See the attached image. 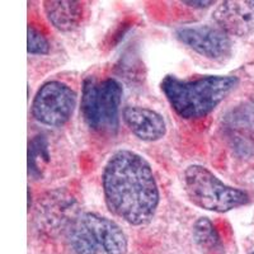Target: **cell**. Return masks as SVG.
<instances>
[{
  "label": "cell",
  "mask_w": 254,
  "mask_h": 254,
  "mask_svg": "<svg viewBox=\"0 0 254 254\" xmlns=\"http://www.w3.org/2000/svg\"><path fill=\"white\" fill-rule=\"evenodd\" d=\"M212 18L229 36H246L254 29V1H222Z\"/></svg>",
  "instance_id": "ba28073f"
},
{
  "label": "cell",
  "mask_w": 254,
  "mask_h": 254,
  "mask_svg": "<svg viewBox=\"0 0 254 254\" xmlns=\"http://www.w3.org/2000/svg\"><path fill=\"white\" fill-rule=\"evenodd\" d=\"M27 51L31 55H47L50 52V44L46 36L36 28L35 26H28V44Z\"/></svg>",
  "instance_id": "5bb4252c"
},
{
  "label": "cell",
  "mask_w": 254,
  "mask_h": 254,
  "mask_svg": "<svg viewBox=\"0 0 254 254\" xmlns=\"http://www.w3.org/2000/svg\"><path fill=\"white\" fill-rule=\"evenodd\" d=\"M50 160L47 141L44 136H37L29 142L28 172L33 178H40Z\"/></svg>",
  "instance_id": "4fadbf2b"
},
{
  "label": "cell",
  "mask_w": 254,
  "mask_h": 254,
  "mask_svg": "<svg viewBox=\"0 0 254 254\" xmlns=\"http://www.w3.org/2000/svg\"><path fill=\"white\" fill-rule=\"evenodd\" d=\"M183 185L190 202L211 212L224 214L249 202L246 190L226 185L203 165H188L183 173Z\"/></svg>",
  "instance_id": "3957f363"
},
{
  "label": "cell",
  "mask_w": 254,
  "mask_h": 254,
  "mask_svg": "<svg viewBox=\"0 0 254 254\" xmlns=\"http://www.w3.org/2000/svg\"><path fill=\"white\" fill-rule=\"evenodd\" d=\"M81 219L94 235L101 251L106 254L127 253L128 240L117 222L95 212H84Z\"/></svg>",
  "instance_id": "9c48e42d"
},
{
  "label": "cell",
  "mask_w": 254,
  "mask_h": 254,
  "mask_svg": "<svg viewBox=\"0 0 254 254\" xmlns=\"http://www.w3.org/2000/svg\"><path fill=\"white\" fill-rule=\"evenodd\" d=\"M177 38L183 45L210 60H222L231 52V38L219 26L196 24L182 27L177 31Z\"/></svg>",
  "instance_id": "8992f818"
},
{
  "label": "cell",
  "mask_w": 254,
  "mask_h": 254,
  "mask_svg": "<svg viewBox=\"0 0 254 254\" xmlns=\"http://www.w3.org/2000/svg\"><path fill=\"white\" fill-rule=\"evenodd\" d=\"M44 10L50 23L61 32H71L83 22L84 6L80 1L70 0H47Z\"/></svg>",
  "instance_id": "30bf717a"
},
{
  "label": "cell",
  "mask_w": 254,
  "mask_h": 254,
  "mask_svg": "<svg viewBox=\"0 0 254 254\" xmlns=\"http://www.w3.org/2000/svg\"><path fill=\"white\" fill-rule=\"evenodd\" d=\"M253 254H254V253H253Z\"/></svg>",
  "instance_id": "e0dca14e"
},
{
  "label": "cell",
  "mask_w": 254,
  "mask_h": 254,
  "mask_svg": "<svg viewBox=\"0 0 254 254\" xmlns=\"http://www.w3.org/2000/svg\"><path fill=\"white\" fill-rule=\"evenodd\" d=\"M66 238L70 248L75 254H98L101 252L98 243L87 224L81 219V215L69 222Z\"/></svg>",
  "instance_id": "8fae6325"
},
{
  "label": "cell",
  "mask_w": 254,
  "mask_h": 254,
  "mask_svg": "<svg viewBox=\"0 0 254 254\" xmlns=\"http://www.w3.org/2000/svg\"><path fill=\"white\" fill-rule=\"evenodd\" d=\"M193 235L197 244L206 253L217 254L222 251L219 234L215 230V226L212 225V222L207 217H201V219L194 222Z\"/></svg>",
  "instance_id": "7c38bea8"
},
{
  "label": "cell",
  "mask_w": 254,
  "mask_h": 254,
  "mask_svg": "<svg viewBox=\"0 0 254 254\" xmlns=\"http://www.w3.org/2000/svg\"><path fill=\"white\" fill-rule=\"evenodd\" d=\"M31 203H32V194H31V190L28 188V210H31Z\"/></svg>",
  "instance_id": "2e32d148"
},
{
  "label": "cell",
  "mask_w": 254,
  "mask_h": 254,
  "mask_svg": "<svg viewBox=\"0 0 254 254\" xmlns=\"http://www.w3.org/2000/svg\"><path fill=\"white\" fill-rule=\"evenodd\" d=\"M182 4L192 8H207V6L214 5L215 1H182Z\"/></svg>",
  "instance_id": "9a60e30c"
},
{
  "label": "cell",
  "mask_w": 254,
  "mask_h": 254,
  "mask_svg": "<svg viewBox=\"0 0 254 254\" xmlns=\"http://www.w3.org/2000/svg\"><path fill=\"white\" fill-rule=\"evenodd\" d=\"M122 120L128 130L141 141H158L167 133V122L164 117L151 108L140 106L125 107L122 111Z\"/></svg>",
  "instance_id": "52a82bcc"
},
{
  "label": "cell",
  "mask_w": 254,
  "mask_h": 254,
  "mask_svg": "<svg viewBox=\"0 0 254 254\" xmlns=\"http://www.w3.org/2000/svg\"><path fill=\"white\" fill-rule=\"evenodd\" d=\"M78 95L67 84L51 80L42 84L32 102V115L45 126L61 127L71 119Z\"/></svg>",
  "instance_id": "5b68a950"
},
{
  "label": "cell",
  "mask_w": 254,
  "mask_h": 254,
  "mask_svg": "<svg viewBox=\"0 0 254 254\" xmlns=\"http://www.w3.org/2000/svg\"><path fill=\"white\" fill-rule=\"evenodd\" d=\"M122 85L116 79L99 81L88 76L83 83L81 116L93 131L115 135L120 127Z\"/></svg>",
  "instance_id": "277c9868"
},
{
  "label": "cell",
  "mask_w": 254,
  "mask_h": 254,
  "mask_svg": "<svg viewBox=\"0 0 254 254\" xmlns=\"http://www.w3.org/2000/svg\"><path fill=\"white\" fill-rule=\"evenodd\" d=\"M238 84L239 79L233 75H205L193 79L167 75L160 88L179 117L199 120L210 115Z\"/></svg>",
  "instance_id": "7a4b0ae2"
},
{
  "label": "cell",
  "mask_w": 254,
  "mask_h": 254,
  "mask_svg": "<svg viewBox=\"0 0 254 254\" xmlns=\"http://www.w3.org/2000/svg\"><path fill=\"white\" fill-rule=\"evenodd\" d=\"M102 188L108 210L127 224L144 226L155 216L160 192L141 154L128 149L113 153L103 168Z\"/></svg>",
  "instance_id": "6da1fadb"
}]
</instances>
